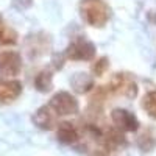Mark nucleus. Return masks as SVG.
Returning a JSON list of instances; mask_svg holds the SVG:
<instances>
[{
    "label": "nucleus",
    "instance_id": "1",
    "mask_svg": "<svg viewBox=\"0 0 156 156\" xmlns=\"http://www.w3.org/2000/svg\"><path fill=\"white\" fill-rule=\"evenodd\" d=\"M80 14L87 25L95 28H101L109 20L111 11H109V6L103 0H81Z\"/></svg>",
    "mask_w": 156,
    "mask_h": 156
},
{
    "label": "nucleus",
    "instance_id": "2",
    "mask_svg": "<svg viewBox=\"0 0 156 156\" xmlns=\"http://www.w3.org/2000/svg\"><path fill=\"white\" fill-rule=\"evenodd\" d=\"M108 94L134 98L137 95V83L129 73H114L106 86Z\"/></svg>",
    "mask_w": 156,
    "mask_h": 156
},
{
    "label": "nucleus",
    "instance_id": "3",
    "mask_svg": "<svg viewBox=\"0 0 156 156\" xmlns=\"http://www.w3.org/2000/svg\"><path fill=\"white\" fill-rule=\"evenodd\" d=\"M67 59L72 61H92L95 58V45L86 37H75L64 51Z\"/></svg>",
    "mask_w": 156,
    "mask_h": 156
},
{
    "label": "nucleus",
    "instance_id": "4",
    "mask_svg": "<svg viewBox=\"0 0 156 156\" xmlns=\"http://www.w3.org/2000/svg\"><path fill=\"white\" fill-rule=\"evenodd\" d=\"M48 106L55 111V114L58 117H66V115H73L80 109V103L78 100L66 90H61V92L55 94L50 98Z\"/></svg>",
    "mask_w": 156,
    "mask_h": 156
},
{
    "label": "nucleus",
    "instance_id": "5",
    "mask_svg": "<svg viewBox=\"0 0 156 156\" xmlns=\"http://www.w3.org/2000/svg\"><path fill=\"white\" fill-rule=\"evenodd\" d=\"M111 120L115 125V128H119L120 131H126V133H136L140 123L139 119L128 109L123 108H115L111 112Z\"/></svg>",
    "mask_w": 156,
    "mask_h": 156
},
{
    "label": "nucleus",
    "instance_id": "6",
    "mask_svg": "<svg viewBox=\"0 0 156 156\" xmlns=\"http://www.w3.org/2000/svg\"><path fill=\"white\" fill-rule=\"evenodd\" d=\"M22 70V56L14 50L0 51V75L16 76Z\"/></svg>",
    "mask_w": 156,
    "mask_h": 156
},
{
    "label": "nucleus",
    "instance_id": "7",
    "mask_svg": "<svg viewBox=\"0 0 156 156\" xmlns=\"http://www.w3.org/2000/svg\"><path fill=\"white\" fill-rule=\"evenodd\" d=\"M22 94V83L11 78H0V105H9Z\"/></svg>",
    "mask_w": 156,
    "mask_h": 156
},
{
    "label": "nucleus",
    "instance_id": "8",
    "mask_svg": "<svg viewBox=\"0 0 156 156\" xmlns=\"http://www.w3.org/2000/svg\"><path fill=\"white\" fill-rule=\"evenodd\" d=\"M56 119H58V115L55 114V111L51 109L48 105L37 108L36 112L31 117L33 123L39 129H44V131H50V129H53L56 126Z\"/></svg>",
    "mask_w": 156,
    "mask_h": 156
},
{
    "label": "nucleus",
    "instance_id": "9",
    "mask_svg": "<svg viewBox=\"0 0 156 156\" xmlns=\"http://www.w3.org/2000/svg\"><path fill=\"white\" fill-rule=\"evenodd\" d=\"M56 137L61 144L72 145L80 140V129L70 122H61L56 125Z\"/></svg>",
    "mask_w": 156,
    "mask_h": 156
},
{
    "label": "nucleus",
    "instance_id": "10",
    "mask_svg": "<svg viewBox=\"0 0 156 156\" xmlns=\"http://www.w3.org/2000/svg\"><path fill=\"white\" fill-rule=\"evenodd\" d=\"M70 84L76 92L83 94V92H87V90H90L94 87V80L87 73H75L73 78L70 80Z\"/></svg>",
    "mask_w": 156,
    "mask_h": 156
},
{
    "label": "nucleus",
    "instance_id": "11",
    "mask_svg": "<svg viewBox=\"0 0 156 156\" xmlns=\"http://www.w3.org/2000/svg\"><path fill=\"white\" fill-rule=\"evenodd\" d=\"M137 147L142 151H151L156 147V129L147 128L145 131L137 137Z\"/></svg>",
    "mask_w": 156,
    "mask_h": 156
},
{
    "label": "nucleus",
    "instance_id": "12",
    "mask_svg": "<svg viewBox=\"0 0 156 156\" xmlns=\"http://www.w3.org/2000/svg\"><path fill=\"white\" fill-rule=\"evenodd\" d=\"M53 75H51L50 70H42L39 72L34 78V86L36 89L39 90V92H48V90L51 89V86H53Z\"/></svg>",
    "mask_w": 156,
    "mask_h": 156
},
{
    "label": "nucleus",
    "instance_id": "13",
    "mask_svg": "<svg viewBox=\"0 0 156 156\" xmlns=\"http://www.w3.org/2000/svg\"><path fill=\"white\" fill-rule=\"evenodd\" d=\"M17 42V33L9 28L8 25L0 28V47H8V45H14Z\"/></svg>",
    "mask_w": 156,
    "mask_h": 156
},
{
    "label": "nucleus",
    "instance_id": "14",
    "mask_svg": "<svg viewBox=\"0 0 156 156\" xmlns=\"http://www.w3.org/2000/svg\"><path fill=\"white\" fill-rule=\"evenodd\" d=\"M142 106H144L145 112L151 117V119L156 120V89L154 90H150V92L144 97Z\"/></svg>",
    "mask_w": 156,
    "mask_h": 156
},
{
    "label": "nucleus",
    "instance_id": "15",
    "mask_svg": "<svg viewBox=\"0 0 156 156\" xmlns=\"http://www.w3.org/2000/svg\"><path fill=\"white\" fill-rule=\"evenodd\" d=\"M108 69V59L106 58H100L94 66H92V73L95 76H101L103 73H105V70Z\"/></svg>",
    "mask_w": 156,
    "mask_h": 156
},
{
    "label": "nucleus",
    "instance_id": "16",
    "mask_svg": "<svg viewBox=\"0 0 156 156\" xmlns=\"http://www.w3.org/2000/svg\"><path fill=\"white\" fill-rule=\"evenodd\" d=\"M2 27H5V20H3L2 14H0V28H2Z\"/></svg>",
    "mask_w": 156,
    "mask_h": 156
}]
</instances>
